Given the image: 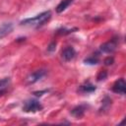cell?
<instances>
[{"label":"cell","mask_w":126,"mask_h":126,"mask_svg":"<svg viewBox=\"0 0 126 126\" xmlns=\"http://www.w3.org/2000/svg\"><path fill=\"white\" fill-rule=\"evenodd\" d=\"M51 18V12L50 11H44L38 15H36L33 18H28L21 22V26H29L33 28H40L43 25H45Z\"/></svg>","instance_id":"cell-1"},{"label":"cell","mask_w":126,"mask_h":126,"mask_svg":"<svg viewBox=\"0 0 126 126\" xmlns=\"http://www.w3.org/2000/svg\"><path fill=\"white\" fill-rule=\"evenodd\" d=\"M43 106L42 104L37 100V99H34V98H31V99H28L24 102V105H23V111L25 112H37V111H40L42 110Z\"/></svg>","instance_id":"cell-2"},{"label":"cell","mask_w":126,"mask_h":126,"mask_svg":"<svg viewBox=\"0 0 126 126\" xmlns=\"http://www.w3.org/2000/svg\"><path fill=\"white\" fill-rule=\"evenodd\" d=\"M46 75V70L45 69H39V70H36L32 73H31L27 79H26V83L28 85H32V84H34L36 82H38L40 79H42L44 76Z\"/></svg>","instance_id":"cell-3"},{"label":"cell","mask_w":126,"mask_h":126,"mask_svg":"<svg viewBox=\"0 0 126 126\" xmlns=\"http://www.w3.org/2000/svg\"><path fill=\"white\" fill-rule=\"evenodd\" d=\"M116 47H117V39L112 38L109 41L102 43L99 46V49L101 52H104V53H112L115 51Z\"/></svg>","instance_id":"cell-4"},{"label":"cell","mask_w":126,"mask_h":126,"mask_svg":"<svg viewBox=\"0 0 126 126\" xmlns=\"http://www.w3.org/2000/svg\"><path fill=\"white\" fill-rule=\"evenodd\" d=\"M112 92L118 94H122L124 95L126 93V83L125 80L123 78H120L118 80H116L112 86Z\"/></svg>","instance_id":"cell-5"},{"label":"cell","mask_w":126,"mask_h":126,"mask_svg":"<svg viewBox=\"0 0 126 126\" xmlns=\"http://www.w3.org/2000/svg\"><path fill=\"white\" fill-rule=\"evenodd\" d=\"M76 56V50L74 49L73 46H67L61 51V58L65 62H69L73 60Z\"/></svg>","instance_id":"cell-6"},{"label":"cell","mask_w":126,"mask_h":126,"mask_svg":"<svg viewBox=\"0 0 126 126\" xmlns=\"http://www.w3.org/2000/svg\"><path fill=\"white\" fill-rule=\"evenodd\" d=\"M13 29H14L13 23H11V22L3 23V24L0 26V39L4 38V37H6L8 34H10V33L13 32Z\"/></svg>","instance_id":"cell-7"},{"label":"cell","mask_w":126,"mask_h":126,"mask_svg":"<svg viewBox=\"0 0 126 126\" xmlns=\"http://www.w3.org/2000/svg\"><path fill=\"white\" fill-rule=\"evenodd\" d=\"M95 90H96V87H95L94 85H93V84L90 83V82H86L85 84L81 85V86L78 88L77 92H78L79 94H91V93H94Z\"/></svg>","instance_id":"cell-8"},{"label":"cell","mask_w":126,"mask_h":126,"mask_svg":"<svg viewBox=\"0 0 126 126\" xmlns=\"http://www.w3.org/2000/svg\"><path fill=\"white\" fill-rule=\"evenodd\" d=\"M85 112H86V105L80 104V105H77L74 108H72L70 111V114L75 118H82L85 115Z\"/></svg>","instance_id":"cell-9"},{"label":"cell","mask_w":126,"mask_h":126,"mask_svg":"<svg viewBox=\"0 0 126 126\" xmlns=\"http://www.w3.org/2000/svg\"><path fill=\"white\" fill-rule=\"evenodd\" d=\"M74 0H62L57 6H56V12L57 13H62L63 11H65L72 3H73Z\"/></svg>","instance_id":"cell-10"},{"label":"cell","mask_w":126,"mask_h":126,"mask_svg":"<svg viewBox=\"0 0 126 126\" xmlns=\"http://www.w3.org/2000/svg\"><path fill=\"white\" fill-rule=\"evenodd\" d=\"M111 105V99L108 97V96H105L102 100H101V107L99 108V111L100 112H104V111H107L109 109Z\"/></svg>","instance_id":"cell-11"},{"label":"cell","mask_w":126,"mask_h":126,"mask_svg":"<svg viewBox=\"0 0 126 126\" xmlns=\"http://www.w3.org/2000/svg\"><path fill=\"white\" fill-rule=\"evenodd\" d=\"M99 62V58L97 55H92L84 59V63L87 65H96Z\"/></svg>","instance_id":"cell-12"},{"label":"cell","mask_w":126,"mask_h":126,"mask_svg":"<svg viewBox=\"0 0 126 126\" xmlns=\"http://www.w3.org/2000/svg\"><path fill=\"white\" fill-rule=\"evenodd\" d=\"M78 29H66V28H61L59 30L56 31V33L57 34H60V35H65V34H69L71 32H74L75 31H77Z\"/></svg>","instance_id":"cell-13"},{"label":"cell","mask_w":126,"mask_h":126,"mask_svg":"<svg viewBox=\"0 0 126 126\" xmlns=\"http://www.w3.org/2000/svg\"><path fill=\"white\" fill-rule=\"evenodd\" d=\"M107 78V71L106 70H101L99 71V73L96 76V80L97 81H103Z\"/></svg>","instance_id":"cell-14"},{"label":"cell","mask_w":126,"mask_h":126,"mask_svg":"<svg viewBox=\"0 0 126 126\" xmlns=\"http://www.w3.org/2000/svg\"><path fill=\"white\" fill-rule=\"evenodd\" d=\"M10 83V78H4L0 80V89L1 88H6Z\"/></svg>","instance_id":"cell-15"},{"label":"cell","mask_w":126,"mask_h":126,"mask_svg":"<svg viewBox=\"0 0 126 126\" xmlns=\"http://www.w3.org/2000/svg\"><path fill=\"white\" fill-rule=\"evenodd\" d=\"M103 63H104V65H106V66L112 65V64L114 63V58H113L112 56H107V57L104 59Z\"/></svg>","instance_id":"cell-16"},{"label":"cell","mask_w":126,"mask_h":126,"mask_svg":"<svg viewBox=\"0 0 126 126\" xmlns=\"http://www.w3.org/2000/svg\"><path fill=\"white\" fill-rule=\"evenodd\" d=\"M55 48H56V41L54 40V41L50 42L49 45L47 46V51H48V52H53V51L55 50Z\"/></svg>","instance_id":"cell-17"},{"label":"cell","mask_w":126,"mask_h":126,"mask_svg":"<svg viewBox=\"0 0 126 126\" xmlns=\"http://www.w3.org/2000/svg\"><path fill=\"white\" fill-rule=\"evenodd\" d=\"M46 92H47V91H43V92H34L33 94L36 95V96H41L42 94H44V93H46Z\"/></svg>","instance_id":"cell-18"},{"label":"cell","mask_w":126,"mask_h":126,"mask_svg":"<svg viewBox=\"0 0 126 126\" xmlns=\"http://www.w3.org/2000/svg\"><path fill=\"white\" fill-rule=\"evenodd\" d=\"M6 92H7V90H6V88H1V89H0V96H2V95H4V94H6Z\"/></svg>","instance_id":"cell-19"}]
</instances>
